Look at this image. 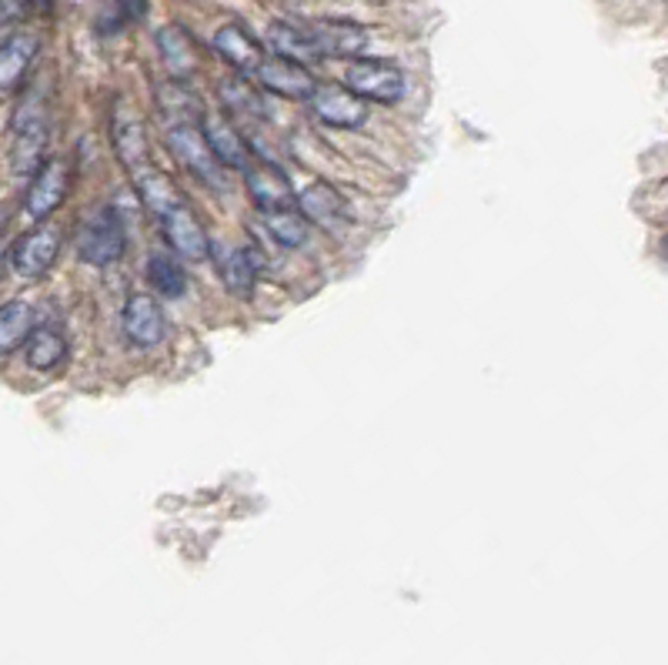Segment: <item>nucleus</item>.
I'll return each mask as SVG.
<instances>
[{"instance_id":"obj_10","label":"nucleus","mask_w":668,"mask_h":665,"mask_svg":"<svg viewBox=\"0 0 668 665\" xmlns=\"http://www.w3.org/2000/svg\"><path fill=\"white\" fill-rule=\"evenodd\" d=\"M124 334L137 348H154L164 338V314L150 294H134L124 304Z\"/></svg>"},{"instance_id":"obj_12","label":"nucleus","mask_w":668,"mask_h":665,"mask_svg":"<svg viewBox=\"0 0 668 665\" xmlns=\"http://www.w3.org/2000/svg\"><path fill=\"white\" fill-rule=\"evenodd\" d=\"M214 50L237 70H254L264 63V47L240 27V23H224L214 33Z\"/></svg>"},{"instance_id":"obj_14","label":"nucleus","mask_w":668,"mask_h":665,"mask_svg":"<svg viewBox=\"0 0 668 665\" xmlns=\"http://www.w3.org/2000/svg\"><path fill=\"white\" fill-rule=\"evenodd\" d=\"M204 134H207V140H210L214 157H217L224 167H244V170H247V157H250V150H247L244 137L237 134V127H234L230 120L214 117V120H207Z\"/></svg>"},{"instance_id":"obj_2","label":"nucleus","mask_w":668,"mask_h":665,"mask_svg":"<svg viewBox=\"0 0 668 665\" xmlns=\"http://www.w3.org/2000/svg\"><path fill=\"white\" fill-rule=\"evenodd\" d=\"M344 87L354 90L364 100H377V104H394L404 97V70L397 63L387 60H354L344 70Z\"/></svg>"},{"instance_id":"obj_28","label":"nucleus","mask_w":668,"mask_h":665,"mask_svg":"<svg viewBox=\"0 0 668 665\" xmlns=\"http://www.w3.org/2000/svg\"><path fill=\"white\" fill-rule=\"evenodd\" d=\"M30 7H33L37 13H50V10H53V0H30Z\"/></svg>"},{"instance_id":"obj_19","label":"nucleus","mask_w":668,"mask_h":665,"mask_svg":"<svg viewBox=\"0 0 668 665\" xmlns=\"http://www.w3.org/2000/svg\"><path fill=\"white\" fill-rule=\"evenodd\" d=\"M217 271H220V281L230 294L237 297H247L254 291V281H257V271H254V261L247 257V251L240 247H227L220 251L217 257Z\"/></svg>"},{"instance_id":"obj_18","label":"nucleus","mask_w":668,"mask_h":665,"mask_svg":"<svg viewBox=\"0 0 668 665\" xmlns=\"http://www.w3.org/2000/svg\"><path fill=\"white\" fill-rule=\"evenodd\" d=\"M110 134H114V147H117V154H120V160H124L127 167H140V164L147 160L144 127L137 124L134 114H114Z\"/></svg>"},{"instance_id":"obj_20","label":"nucleus","mask_w":668,"mask_h":665,"mask_svg":"<svg viewBox=\"0 0 668 665\" xmlns=\"http://www.w3.org/2000/svg\"><path fill=\"white\" fill-rule=\"evenodd\" d=\"M147 281L164 297H180L187 291L184 264L174 254H167V251H150V257H147Z\"/></svg>"},{"instance_id":"obj_13","label":"nucleus","mask_w":668,"mask_h":665,"mask_svg":"<svg viewBox=\"0 0 668 665\" xmlns=\"http://www.w3.org/2000/svg\"><path fill=\"white\" fill-rule=\"evenodd\" d=\"M134 187H137V197H140V204L160 221V217H167L174 207H180V204H187L184 201V194L177 190V184L167 177V174H160V170H140L137 177H134Z\"/></svg>"},{"instance_id":"obj_17","label":"nucleus","mask_w":668,"mask_h":665,"mask_svg":"<svg viewBox=\"0 0 668 665\" xmlns=\"http://www.w3.org/2000/svg\"><path fill=\"white\" fill-rule=\"evenodd\" d=\"M37 53V37L33 33H10L3 40V53H0V80H3V90H13L17 80L27 74L30 60Z\"/></svg>"},{"instance_id":"obj_7","label":"nucleus","mask_w":668,"mask_h":665,"mask_svg":"<svg viewBox=\"0 0 668 665\" xmlns=\"http://www.w3.org/2000/svg\"><path fill=\"white\" fill-rule=\"evenodd\" d=\"M60 254V231L57 227H37L10 247V267L20 277H40L50 271V264Z\"/></svg>"},{"instance_id":"obj_9","label":"nucleus","mask_w":668,"mask_h":665,"mask_svg":"<svg viewBox=\"0 0 668 665\" xmlns=\"http://www.w3.org/2000/svg\"><path fill=\"white\" fill-rule=\"evenodd\" d=\"M244 184H247V194H250V201H254V207H257L261 214H271V211H291V204L297 201L291 180H287L281 170L267 167V164H261V167H247Z\"/></svg>"},{"instance_id":"obj_16","label":"nucleus","mask_w":668,"mask_h":665,"mask_svg":"<svg viewBox=\"0 0 668 665\" xmlns=\"http://www.w3.org/2000/svg\"><path fill=\"white\" fill-rule=\"evenodd\" d=\"M297 207L307 221L314 224H324V227H334L344 214V201L341 194L331 187V184H311L297 194Z\"/></svg>"},{"instance_id":"obj_26","label":"nucleus","mask_w":668,"mask_h":665,"mask_svg":"<svg viewBox=\"0 0 668 665\" xmlns=\"http://www.w3.org/2000/svg\"><path fill=\"white\" fill-rule=\"evenodd\" d=\"M220 97L237 114H261V97L244 80H224L220 84Z\"/></svg>"},{"instance_id":"obj_22","label":"nucleus","mask_w":668,"mask_h":665,"mask_svg":"<svg viewBox=\"0 0 668 665\" xmlns=\"http://www.w3.org/2000/svg\"><path fill=\"white\" fill-rule=\"evenodd\" d=\"M267 40H271V47H274L281 57H291V60H301V63L311 60V57H321L317 47H314V40H311V30L294 27V23H284V20L271 23Z\"/></svg>"},{"instance_id":"obj_8","label":"nucleus","mask_w":668,"mask_h":665,"mask_svg":"<svg viewBox=\"0 0 668 665\" xmlns=\"http://www.w3.org/2000/svg\"><path fill=\"white\" fill-rule=\"evenodd\" d=\"M314 117L327 127H361L367 120V104L347 87H317L311 97Z\"/></svg>"},{"instance_id":"obj_23","label":"nucleus","mask_w":668,"mask_h":665,"mask_svg":"<svg viewBox=\"0 0 668 665\" xmlns=\"http://www.w3.org/2000/svg\"><path fill=\"white\" fill-rule=\"evenodd\" d=\"M33 334V311L23 301H10L0 311V348L3 354H10L13 348L27 344Z\"/></svg>"},{"instance_id":"obj_4","label":"nucleus","mask_w":668,"mask_h":665,"mask_svg":"<svg viewBox=\"0 0 668 665\" xmlns=\"http://www.w3.org/2000/svg\"><path fill=\"white\" fill-rule=\"evenodd\" d=\"M167 147L180 160V167L190 170L194 177H200L207 184L220 180V167L224 164L214 157L210 140H207V134L200 127H194V124H170L167 127Z\"/></svg>"},{"instance_id":"obj_5","label":"nucleus","mask_w":668,"mask_h":665,"mask_svg":"<svg viewBox=\"0 0 668 665\" xmlns=\"http://www.w3.org/2000/svg\"><path fill=\"white\" fill-rule=\"evenodd\" d=\"M160 231H164V241L170 244V251L184 261H207L214 251L200 217L187 204H180L167 217H160Z\"/></svg>"},{"instance_id":"obj_1","label":"nucleus","mask_w":668,"mask_h":665,"mask_svg":"<svg viewBox=\"0 0 668 665\" xmlns=\"http://www.w3.org/2000/svg\"><path fill=\"white\" fill-rule=\"evenodd\" d=\"M124 247H127V234H124V224L114 207L94 211L77 231V254H80V261H87L94 267L114 264L124 254Z\"/></svg>"},{"instance_id":"obj_11","label":"nucleus","mask_w":668,"mask_h":665,"mask_svg":"<svg viewBox=\"0 0 668 665\" xmlns=\"http://www.w3.org/2000/svg\"><path fill=\"white\" fill-rule=\"evenodd\" d=\"M307 30L321 57H357L367 47V30L347 20H321Z\"/></svg>"},{"instance_id":"obj_15","label":"nucleus","mask_w":668,"mask_h":665,"mask_svg":"<svg viewBox=\"0 0 668 665\" xmlns=\"http://www.w3.org/2000/svg\"><path fill=\"white\" fill-rule=\"evenodd\" d=\"M157 47H160L164 67L174 77H187L197 67V47H194V40H190L187 30H180V27H160Z\"/></svg>"},{"instance_id":"obj_24","label":"nucleus","mask_w":668,"mask_h":665,"mask_svg":"<svg viewBox=\"0 0 668 665\" xmlns=\"http://www.w3.org/2000/svg\"><path fill=\"white\" fill-rule=\"evenodd\" d=\"M264 231L271 241H277L281 247H297L307 241V227H304V217L294 214V211H271L264 214Z\"/></svg>"},{"instance_id":"obj_3","label":"nucleus","mask_w":668,"mask_h":665,"mask_svg":"<svg viewBox=\"0 0 668 665\" xmlns=\"http://www.w3.org/2000/svg\"><path fill=\"white\" fill-rule=\"evenodd\" d=\"M70 180H73V164H70V160H63V157L43 160V164L33 170L30 184H27L23 211H27L30 217H37V221L47 217L50 211H57V207L63 204V197H67V190H70Z\"/></svg>"},{"instance_id":"obj_27","label":"nucleus","mask_w":668,"mask_h":665,"mask_svg":"<svg viewBox=\"0 0 668 665\" xmlns=\"http://www.w3.org/2000/svg\"><path fill=\"white\" fill-rule=\"evenodd\" d=\"M114 7L120 10V17H127V20H137V17H144V7H147V0H114Z\"/></svg>"},{"instance_id":"obj_21","label":"nucleus","mask_w":668,"mask_h":665,"mask_svg":"<svg viewBox=\"0 0 668 665\" xmlns=\"http://www.w3.org/2000/svg\"><path fill=\"white\" fill-rule=\"evenodd\" d=\"M63 358H67V341H63V334H60L57 327H50V324L33 327V334H30V341H27V361H30V368L50 371V368L63 364Z\"/></svg>"},{"instance_id":"obj_25","label":"nucleus","mask_w":668,"mask_h":665,"mask_svg":"<svg viewBox=\"0 0 668 665\" xmlns=\"http://www.w3.org/2000/svg\"><path fill=\"white\" fill-rule=\"evenodd\" d=\"M160 104H164L167 114H184V117H180L184 124H194V120L200 117V104H197V97H194L184 84H164V87H160ZM180 120H177V124H180Z\"/></svg>"},{"instance_id":"obj_6","label":"nucleus","mask_w":668,"mask_h":665,"mask_svg":"<svg viewBox=\"0 0 668 665\" xmlns=\"http://www.w3.org/2000/svg\"><path fill=\"white\" fill-rule=\"evenodd\" d=\"M257 80L264 84V90H271L277 97H291V100H304V97L317 94L314 74L301 60L281 57V53L264 57V63L257 67Z\"/></svg>"}]
</instances>
